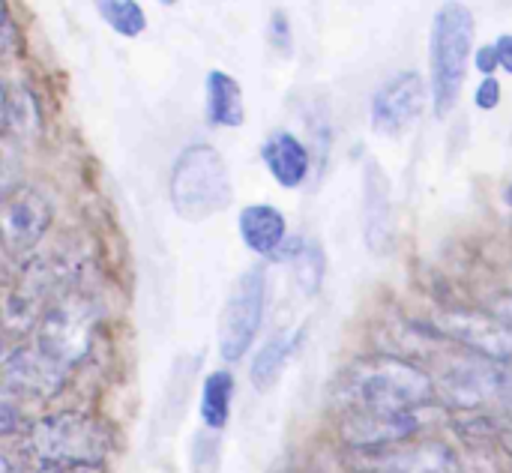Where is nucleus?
<instances>
[{"label":"nucleus","instance_id":"nucleus-6","mask_svg":"<svg viewBox=\"0 0 512 473\" xmlns=\"http://www.w3.org/2000/svg\"><path fill=\"white\" fill-rule=\"evenodd\" d=\"M267 306V273L264 267H249L231 288L219 315V354L225 363H237L249 354L261 333Z\"/></svg>","mask_w":512,"mask_h":473},{"label":"nucleus","instance_id":"nucleus-7","mask_svg":"<svg viewBox=\"0 0 512 473\" xmlns=\"http://www.w3.org/2000/svg\"><path fill=\"white\" fill-rule=\"evenodd\" d=\"M438 417L441 411L432 405L411 408V411H360V414L342 417L339 435L345 444L357 447L360 453H375V450L402 447L405 441L435 426Z\"/></svg>","mask_w":512,"mask_h":473},{"label":"nucleus","instance_id":"nucleus-21","mask_svg":"<svg viewBox=\"0 0 512 473\" xmlns=\"http://www.w3.org/2000/svg\"><path fill=\"white\" fill-rule=\"evenodd\" d=\"M231 399H234V375L228 369H216L204 378L201 387V420L207 432H222L231 417Z\"/></svg>","mask_w":512,"mask_h":473},{"label":"nucleus","instance_id":"nucleus-34","mask_svg":"<svg viewBox=\"0 0 512 473\" xmlns=\"http://www.w3.org/2000/svg\"><path fill=\"white\" fill-rule=\"evenodd\" d=\"M39 473H60V471H48V468H42V471Z\"/></svg>","mask_w":512,"mask_h":473},{"label":"nucleus","instance_id":"nucleus-10","mask_svg":"<svg viewBox=\"0 0 512 473\" xmlns=\"http://www.w3.org/2000/svg\"><path fill=\"white\" fill-rule=\"evenodd\" d=\"M426 108V81L420 72H399L372 96L369 117L378 135L408 132Z\"/></svg>","mask_w":512,"mask_h":473},{"label":"nucleus","instance_id":"nucleus-26","mask_svg":"<svg viewBox=\"0 0 512 473\" xmlns=\"http://www.w3.org/2000/svg\"><path fill=\"white\" fill-rule=\"evenodd\" d=\"M474 63H477V69L486 75V78H495V69L501 66V60H498V48H495V42L492 45H483L480 51H477V57H474Z\"/></svg>","mask_w":512,"mask_h":473},{"label":"nucleus","instance_id":"nucleus-15","mask_svg":"<svg viewBox=\"0 0 512 473\" xmlns=\"http://www.w3.org/2000/svg\"><path fill=\"white\" fill-rule=\"evenodd\" d=\"M261 159L267 165V171L273 174V180L282 189H297L306 183L309 168H312V153L309 147L294 135V132H273L264 144H261Z\"/></svg>","mask_w":512,"mask_h":473},{"label":"nucleus","instance_id":"nucleus-4","mask_svg":"<svg viewBox=\"0 0 512 473\" xmlns=\"http://www.w3.org/2000/svg\"><path fill=\"white\" fill-rule=\"evenodd\" d=\"M474 48V12L465 3H444L429 30V66H432V108L447 117L462 96L468 60Z\"/></svg>","mask_w":512,"mask_h":473},{"label":"nucleus","instance_id":"nucleus-17","mask_svg":"<svg viewBox=\"0 0 512 473\" xmlns=\"http://www.w3.org/2000/svg\"><path fill=\"white\" fill-rule=\"evenodd\" d=\"M285 216L270 204H249L240 213V237L258 255H276L285 246Z\"/></svg>","mask_w":512,"mask_h":473},{"label":"nucleus","instance_id":"nucleus-19","mask_svg":"<svg viewBox=\"0 0 512 473\" xmlns=\"http://www.w3.org/2000/svg\"><path fill=\"white\" fill-rule=\"evenodd\" d=\"M246 108H243V87L234 75L225 69L207 72V120L222 129L243 126Z\"/></svg>","mask_w":512,"mask_h":473},{"label":"nucleus","instance_id":"nucleus-28","mask_svg":"<svg viewBox=\"0 0 512 473\" xmlns=\"http://www.w3.org/2000/svg\"><path fill=\"white\" fill-rule=\"evenodd\" d=\"M15 36H18V33H15V24H12V12H9V6H3V27H0V48H3V54H6V57H9V54L15 51V48H12V45H15Z\"/></svg>","mask_w":512,"mask_h":473},{"label":"nucleus","instance_id":"nucleus-25","mask_svg":"<svg viewBox=\"0 0 512 473\" xmlns=\"http://www.w3.org/2000/svg\"><path fill=\"white\" fill-rule=\"evenodd\" d=\"M474 102L480 111H495L498 102H501V81L498 78H483L477 93H474Z\"/></svg>","mask_w":512,"mask_h":473},{"label":"nucleus","instance_id":"nucleus-31","mask_svg":"<svg viewBox=\"0 0 512 473\" xmlns=\"http://www.w3.org/2000/svg\"><path fill=\"white\" fill-rule=\"evenodd\" d=\"M0 473H24V468H21V465H15V459H12V456H3V459H0Z\"/></svg>","mask_w":512,"mask_h":473},{"label":"nucleus","instance_id":"nucleus-13","mask_svg":"<svg viewBox=\"0 0 512 473\" xmlns=\"http://www.w3.org/2000/svg\"><path fill=\"white\" fill-rule=\"evenodd\" d=\"M363 237L372 255H387L396 237L390 180L375 159H366L363 168Z\"/></svg>","mask_w":512,"mask_h":473},{"label":"nucleus","instance_id":"nucleus-22","mask_svg":"<svg viewBox=\"0 0 512 473\" xmlns=\"http://www.w3.org/2000/svg\"><path fill=\"white\" fill-rule=\"evenodd\" d=\"M96 12L114 33H120L126 39H135L147 30V15L135 0H99Z\"/></svg>","mask_w":512,"mask_h":473},{"label":"nucleus","instance_id":"nucleus-24","mask_svg":"<svg viewBox=\"0 0 512 473\" xmlns=\"http://www.w3.org/2000/svg\"><path fill=\"white\" fill-rule=\"evenodd\" d=\"M267 39L270 45L279 51V54H291L294 51V42H291V21L282 9H276L270 15V30H267Z\"/></svg>","mask_w":512,"mask_h":473},{"label":"nucleus","instance_id":"nucleus-20","mask_svg":"<svg viewBox=\"0 0 512 473\" xmlns=\"http://www.w3.org/2000/svg\"><path fill=\"white\" fill-rule=\"evenodd\" d=\"M285 258L294 270V282L306 297H315L321 291L324 282V270H327V258L318 240H303L294 237L285 249Z\"/></svg>","mask_w":512,"mask_h":473},{"label":"nucleus","instance_id":"nucleus-27","mask_svg":"<svg viewBox=\"0 0 512 473\" xmlns=\"http://www.w3.org/2000/svg\"><path fill=\"white\" fill-rule=\"evenodd\" d=\"M498 408H501V420L512 426V366L510 369H504V384H501Z\"/></svg>","mask_w":512,"mask_h":473},{"label":"nucleus","instance_id":"nucleus-1","mask_svg":"<svg viewBox=\"0 0 512 473\" xmlns=\"http://www.w3.org/2000/svg\"><path fill=\"white\" fill-rule=\"evenodd\" d=\"M435 393L438 384L420 366L399 357L357 360L333 384V402L345 414L426 408Z\"/></svg>","mask_w":512,"mask_h":473},{"label":"nucleus","instance_id":"nucleus-30","mask_svg":"<svg viewBox=\"0 0 512 473\" xmlns=\"http://www.w3.org/2000/svg\"><path fill=\"white\" fill-rule=\"evenodd\" d=\"M495 312H498V318L512 330V294L510 297H501V300L495 303Z\"/></svg>","mask_w":512,"mask_h":473},{"label":"nucleus","instance_id":"nucleus-33","mask_svg":"<svg viewBox=\"0 0 512 473\" xmlns=\"http://www.w3.org/2000/svg\"><path fill=\"white\" fill-rule=\"evenodd\" d=\"M507 201L512 204V183H510V189H507Z\"/></svg>","mask_w":512,"mask_h":473},{"label":"nucleus","instance_id":"nucleus-29","mask_svg":"<svg viewBox=\"0 0 512 473\" xmlns=\"http://www.w3.org/2000/svg\"><path fill=\"white\" fill-rule=\"evenodd\" d=\"M495 48H498V60H501L504 72H510L512 75V33L498 36V39H495Z\"/></svg>","mask_w":512,"mask_h":473},{"label":"nucleus","instance_id":"nucleus-11","mask_svg":"<svg viewBox=\"0 0 512 473\" xmlns=\"http://www.w3.org/2000/svg\"><path fill=\"white\" fill-rule=\"evenodd\" d=\"M48 225H51V204L36 189L21 186L3 198L0 231L9 252H21V255L30 252L45 237Z\"/></svg>","mask_w":512,"mask_h":473},{"label":"nucleus","instance_id":"nucleus-9","mask_svg":"<svg viewBox=\"0 0 512 473\" xmlns=\"http://www.w3.org/2000/svg\"><path fill=\"white\" fill-rule=\"evenodd\" d=\"M435 327L441 336L471 348L474 357L492 360L498 366L512 360V330L498 315H486L474 309H450L435 318Z\"/></svg>","mask_w":512,"mask_h":473},{"label":"nucleus","instance_id":"nucleus-8","mask_svg":"<svg viewBox=\"0 0 512 473\" xmlns=\"http://www.w3.org/2000/svg\"><path fill=\"white\" fill-rule=\"evenodd\" d=\"M504 384V369L483 357H468L453 363L444 378L438 381V396L447 402V408L459 414H477L486 411L492 402H498Z\"/></svg>","mask_w":512,"mask_h":473},{"label":"nucleus","instance_id":"nucleus-16","mask_svg":"<svg viewBox=\"0 0 512 473\" xmlns=\"http://www.w3.org/2000/svg\"><path fill=\"white\" fill-rule=\"evenodd\" d=\"M303 339H306V327L300 324V327H282L279 333H273V336L264 342V348L255 354L252 369H249L252 387H255L258 393H267V390L276 387V381L282 378L288 360L297 354V348L303 345Z\"/></svg>","mask_w":512,"mask_h":473},{"label":"nucleus","instance_id":"nucleus-32","mask_svg":"<svg viewBox=\"0 0 512 473\" xmlns=\"http://www.w3.org/2000/svg\"><path fill=\"white\" fill-rule=\"evenodd\" d=\"M498 441H501V447H504V450H507V453L512 456V429H507V432H504V435H501Z\"/></svg>","mask_w":512,"mask_h":473},{"label":"nucleus","instance_id":"nucleus-14","mask_svg":"<svg viewBox=\"0 0 512 473\" xmlns=\"http://www.w3.org/2000/svg\"><path fill=\"white\" fill-rule=\"evenodd\" d=\"M66 369L48 360L36 345L33 348H12L3 357V387L9 393H30L39 399L54 396L66 384Z\"/></svg>","mask_w":512,"mask_h":473},{"label":"nucleus","instance_id":"nucleus-23","mask_svg":"<svg viewBox=\"0 0 512 473\" xmlns=\"http://www.w3.org/2000/svg\"><path fill=\"white\" fill-rule=\"evenodd\" d=\"M219 456H222V438L216 432L201 429L192 438L189 450V473H219Z\"/></svg>","mask_w":512,"mask_h":473},{"label":"nucleus","instance_id":"nucleus-3","mask_svg":"<svg viewBox=\"0 0 512 473\" xmlns=\"http://www.w3.org/2000/svg\"><path fill=\"white\" fill-rule=\"evenodd\" d=\"M30 450L39 459V465L48 471H90L105 462L111 450V435L90 414L60 411L33 423Z\"/></svg>","mask_w":512,"mask_h":473},{"label":"nucleus","instance_id":"nucleus-12","mask_svg":"<svg viewBox=\"0 0 512 473\" xmlns=\"http://www.w3.org/2000/svg\"><path fill=\"white\" fill-rule=\"evenodd\" d=\"M363 473H459V456L447 441H411L369 453Z\"/></svg>","mask_w":512,"mask_h":473},{"label":"nucleus","instance_id":"nucleus-5","mask_svg":"<svg viewBox=\"0 0 512 473\" xmlns=\"http://www.w3.org/2000/svg\"><path fill=\"white\" fill-rule=\"evenodd\" d=\"M96 324H99V312L90 297L63 294L39 315L36 348L69 372L90 354Z\"/></svg>","mask_w":512,"mask_h":473},{"label":"nucleus","instance_id":"nucleus-18","mask_svg":"<svg viewBox=\"0 0 512 473\" xmlns=\"http://www.w3.org/2000/svg\"><path fill=\"white\" fill-rule=\"evenodd\" d=\"M3 123L18 141H33L42 132V108L24 81H3Z\"/></svg>","mask_w":512,"mask_h":473},{"label":"nucleus","instance_id":"nucleus-2","mask_svg":"<svg viewBox=\"0 0 512 473\" xmlns=\"http://www.w3.org/2000/svg\"><path fill=\"white\" fill-rule=\"evenodd\" d=\"M168 198L180 219L204 222L234 201V183L228 162L210 144H189L171 165L168 174Z\"/></svg>","mask_w":512,"mask_h":473}]
</instances>
